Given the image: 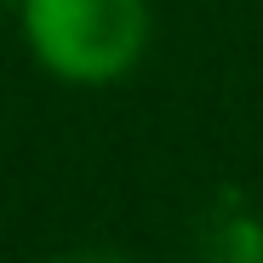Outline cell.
I'll list each match as a JSON object with an SVG mask.
<instances>
[{
    "label": "cell",
    "instance_id": "cell-1",
    "mask_svg": "<svg viewBox=\"0 0 263 263\" xmlns=\"http://www.w3.org/2000/svg\"><path fill=\"white\" fill-rule=\"evenodd\" d=\"M29 58L63 86H115L155 40L149 0H17Z\"/></svg>",
    "mask_w": 263,
    "mask_h": 263
},
{
    "label": "cell",
    "instance_id": "cell-2",
    "mask_svg": "<svg viewBox=\"0 0 263 263\" xmlns=\"http://www.w3.org/2000/svg\"><path fill=\"white\" fill-rule=\"evenodd\" d=\"M40 263H138V257H126L115 246H63L52 257H40Z\"/></svg>",
    "mask_w": 263,
    "mask_h": 263
}]
</instances>
